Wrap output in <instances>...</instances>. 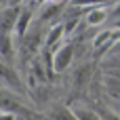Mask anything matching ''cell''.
I'll use <instances>...</instances> for the list:
<instances>
[{
	"label": "cell",
	"mask_w": 120,
	"mask_h": 120,
	"mask_svg": "<svg viewBox=\"0 0 120 120\" xmlns=\"http://www.w3.org/2000/svg\"><path fill=\"white\" fill-rule=\"evenodd\" d=\"M72 59H74V46L72 44H59L57 51L53 53V61H55V72H65L70 65H72Z\"/></svg>",
	"instance_id": "1"
},
{
	"label": "cell",
	"mask_w": 120,
	"mask_h": 120,
	"mask_svg": "<svg viewBox=\"0 0 120 120\" xmlns=\"http://www.w3.org/2000/svg\"><path fill=\"white\" fill-rule=\"evenodd\" d=\"M32 17H34V13H32L30 6L21 8V13H19V17H17V23H15V30H13L17 38H25L27 27H30V23H32Z\"/></svg>",
	"instance_id": "2"
},
{
	"label": "cell",
	"mask_w": 120,
	"mask_h": 120,
	"mask_svg": "<svg viewBox=\"0 0 120 120\" xmlns=\"http://www.w3.org/2000/svg\"><path fill=\"white\" fill-rule=\"evenodd\" d=\"M105 21H108V11H105L103 6H95V8H91V11L86 13V17H84V23L91 25V27L101 25V23H105Z\"/></svg>",
	"instance_id": "3"
},
{
	"label": "cell",
	"mask_w": 120,
	"mask_h": 120,
	"mask_svg": "<svg viewBox=\"0 0 120 120\" xmlns=\"http://www.w3.org/2000/svg\"><path fill=\"white\" fill-rule=\"evenodd\" d=\"M63 36H65V27H63V23H57V25H53V27L49 30L46 38H44V46H46V49H51V46H55V49H57Z\"/></svg>",
	"instance_id": "4"
},
{
	"label": "cell",
	"mask_w": 120,
	"mask_h": 120,
	"mask_svg": "<svg viewBox=\"0 0 120 120\" xmlns=\"http://www.w3.org/2000/svg\"><path fill=\"white\" fill-rule=\"evenodd\" d=\"M19 13H21V8L19 6H4V11H2V30H4V34H11V23L15 25L17 23V17H19ZM15 30V27H13Z\"/></svg>",
	"instance_id": "5"
},
{
	"label": "cell",
	"mask_w": 120,
	"mask_h": 120,
	"mask_svg": "<svg viewBox=\"0 0 120 120\" xmlns=\"http://www.w3.org/2000/svg\"><path fill=\"white\" fill-rule=\"evenodd\" d=\"M105 44H114V30H103V32H99L93 38V46L95 49H101Z\"/></svg>",
	"instance_id": "6"
},
{
	"label": "cell",
	"mask_w": 120,
	"mask_h": 120,
	"mask_svg": "<svg viewBox=\"0 0 120 120\" xmlns=\"http://www.w3.org/2000/svg\"><path fill=\"white\" fill-rule=\"evenodd\" d=\"M59 11H61V4L46 2V6H44V8H42V13H40V21H49V19L57 17V15H59Z\"/></svg>",
	"instance_id": "7"
},
{
	"label": "cell",
	"mask_w": 120,
	"mask_h": 120,
	"mask_svg": "<svg viewBox=\"0 0 120 120\" xmlns=\"http://www.w3.org/2000/svg\"><path fill=\"white\" fill-rule=\"evenodd\" d=\"M118 0H74L72 4L74 6H84V8H89V6H110V4H116Z\"/></svg>",
	"instance_id": "8"
},
{
	"label": "cell",
	"mask_w": 120,
	"mask_h": 120,
	"mask_svg": "<svg viewBox=\"0 0 120 120\" xmlns=\"http://www.w3.org/2000/svg\"><path fill=\"white\" fill-rule=\"evenodd\" d=\"M11 57H13V36L4 34V38H2V59L11 61Z\"/></svg>",
	"instance_id": "9"
},
{
	"label": "cell",
	"mask_w": 120,
	"mask_h": 120,
	"mask_svg": "<svg viewBox=\"0 0 120 120\" xmlns=\"http://www.w3.org/2000/svg\"><path fill=\"white\" fill-rule=\"evenodd\" d=\"M78 23H80V19H78V17H68V21L63 23V27H65V36L74 34V32H76V27H78Z\"/></svg>",
	"instance_id": "10"
},
{
	"label": "cell",
	"mask_w": 120,
	"mask_h": 120,
	"mask_svg": "<svg viewBox=\"0 0 120 120\" xmlns=\"http://www.w3.org/2000/svg\"><path fill=\"white\" fill-rule=\"evenodd\" d=\"M114 15H116V17H120V2L114 6Z\"/></svg>",
	"instance_id": "11"
},
{
	"label": "cell",
	"mask_w": 120,
	"mask_h": 120,
	"mask_svg": "<svg viewBox=\"0 0 120 120\" xmlns=\"http://www.w3.org/2000/svg\"><path fill=\"white\" fill-rule=\"evenodd\" d=\"M44 2H53V4H63V0H44Z\"/></svg>",
	"instance_id": "12"
}]
</instances>
